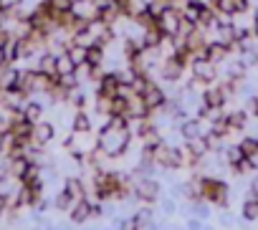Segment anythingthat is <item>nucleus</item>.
Instances as JSON below:
<instances>
[{
  "mask_svg": "<svg viewBox=\"0 0 258 230\" xmlns=\"http://www.w3.org/2000/svg\"><path fill=\"white\" fill-rule=\"evenodd\" d=\"M99 147L96 152L106 160H116L126 152L129 142H132V129H119V127H111L109 122L99 129V137H96Z\"/></svg>",
  "mask_w": 258,
  "mask_h": 230,
  "instance_id": "1",
  "label": "nucleus"
},
{
  "mask_svg": "<svg viewBox=\"0 0 258 230\" xmlns=\"http://www.w3.org/2000/svg\"><path fill=\"white\" fill-rule=\"evenodd\" d=\"M155 165H162L167 170H180V167H185V149L172 147L167 142H157L155 144Z\"/></svg>",
  "mask_w": 258,
  "mask_h": 230,
  "instance_id": "2",
  "label": "nucleus"
},
{
  "mask_svg": "<svg viewBox=\"0 0 258 230\" xmlns=\"http://www.w3.org/2000/svg\"><path fill=\"white\" fill-rule=\"evenodd\" d=\"M200 192H203V200L213 205H220V207L228 205V185L218 177H200Z\"/></svg>",
  "mask_w": 258,
  "mask_h": 230,
  "instance_id": "3",
  "label": "nucleus"
},
{
  "mask_svg": "<svg viewBox=\"0 0 258 230\" xmlns=\"http://www.w3.org/2000/svg\"><path fill=\"white\" fill-rule=\"evenodd\" d=\"M157 26L165 36H177L180 33V26H182V11L177 6H167L165 13L157 18Z\"/></svg>",
  "mask_w": 258,
  "mask_h": 230,
  "instance_id": "4",
  "label": "nucleus"
},
{
  "mask_svg": "<svg viewBox=\"0 0 258 230\" xmlns=\"http://www.w3.org/2000/svg\"><path fill=\"white\" fill-rule=\"evenodd\" d=\"M132 195H135L140 202L152 205V202H157V200H160V185H157L152 177H142V180H137V182H135Z\"/></svg>",
  "mask_w": 258,
  "mask_h": 230,
  "instance_id": "5",
  "label": "nucleus"
},
{
  "mask_svg": "<svg viewBox=\"0 0 258 230\" xmlns=\"http://www.w3.org/2000/svg\"><path fill=\"white\" fill-rule=\"evenodd\" d=\"M190 71H192V76L200 79L205 86H210V84L218 81V63H213V61H208V58H195V61L190 63Z\"/></svg>",
  "mask_w": 258,
  "mask_h": 230,
  "instance_id": "6",
  "label": "nucleus"
},
{
  "mask_svg": "<svg viewBox=\"0 0 258 230\" xmlns=\"http://www.w3.org/2000/svg\"><path fill=\"white\" fill-rule=\"evenodd\" d=\"M119 71H104V76L96 81V96H104V99H114L119 94Z\"/></svg>",
  "mask_w": 258,
  "mask_h": 230,
  "instance_id": "7",
  "label": "nucleus"
},
{
  "mask_svg": "<svg viewBox=\"0 0 258 230\" xmlns=\"http://www.w3.org/2000/svg\"><path fill=\"white\" fill-rule=\"evenodd\" d=\"M142 99H145V104H147L150 111H160V109L167 104L165 89H160V84H155V81H150V86L142 91Z\"/></svg>",
  "mask_w": 258,
  "mask_h": 230,
  "instance_id": "8",
  "label": "nucleus"
},
{
  "mask_svg": "<svg viewBox=\"0 0 258 230\" xmlns=\"http://www.w3.org/2000/svg\"><path fill=\"white\" fill-rule=\"evenodd\" d=\"M185 68H187V66H182L175 56H167V58H162V63H160V76H162L165 81L175 84V81H180V79H182Z\"/></svg>",
  "mask_w": 258,
  "mask_h": 230,
  "instance_id": "9",
  "label": "nucleus"
},
{
  "mask_svg": "<svg viewBox=\"0 0 258 230\" xmlns=\"http://www.w3.org/2000/svg\"><path fill=\"white\" fill-rule=\"evenodd\" d=\"M53 137H56V127H53L51 122H38V124H36V129H33V142H36V144L46 147Z\"/></svg>",
  "mask_w": 258,
  "mask_h": 230,
  "instance_id": "10",
  "label": "nucleus"
},
{
  "mask_svg": "<svg viewBox=\"0 0 258 230\" xmlns=\"http://www.w3.org/2000/svg\"><path fill=\"white\" fill-rule=\"evenodd\" d=\"M69 215H71V222H76V225L86 222V220L91 217V200H89V197L79 200V202L69 210Z\"/></svg>",
  "mask_w": 258,
  "mask_h": 230,
  "instance_id": "11",
  "label": "nucleus"
},
{
  "mask_svg": "<svg viewBox=\"0 0 258 230\" xmlns=\"http://www.w3.org/2000/svg\"><path fill=\"white\" fill-rule=\"evenodd\" d=\"M180 134L187 139H195V137H203V119L200 117H192V119H185L180 124Z\"/></svg>",
  "mask_w": 258,
  "mask_h": 230,
  "instance_id": "12",
  "label": "nucleus"
},
{
  "mask_svg": "<svg viewBox=\"0 0 258 230\" xmlns=\"http://www.w3.org/2000/svg\"><path fill=\"white\" fill-rule=\"evenodd\" d=\"M230 53H233V51H230L228 46H223L220 41H208V61L220 63V61H225Z\"/></svg>",
  "mask_w": 258,
  "mask_h": 230,
  "instance_id": "13",
  "label": "nucleus"
},
{
  "mask_svg": "<svg viewBox=\"0 0 258 230\" xmlns=\"http://www.w3.org/2000/svg\"><path fill=\"white\" fill-rule=\"evenodd\" d=\"M91 117L84 111V109H76V114H74V119H71V129L74 132H84V134H89L91 132Z\"/></svg>",
  "mask_w": 258,
  "mask_h": 230,
  "instance_id": "14",
  "label": "nucleus"
},
{
  "mask_svg": "<svg viewBox=\"0 0 258 230\" xmlns=\"http://www.w3.org/2000/svg\"><path fill=\"white\" fill-rule=\"evenodd\" d=\"M23 114H26V119H28V122L38 124V122H41V117H43V104H41V101H36V99H28V101H26V106H23Z\"/></svg>",
  "mask_w": 258,
  "mask_h": 230,
  "instance_id": "15",
  "label": "nucleus"
},
{
  "mask_svg": "<svg viewBox=\"0 0 258 230\" xmlns=\"http://www.w3.org/2000/svg\"><path fill=\"white\" fill-rule=\"evenodd\" d=\"M74 71H76L74 58H71L66 51H61V53H58V63H56V73H58V76H66V73H74Z\"/></svg>",
  "mask_w": 258,
  "mask_h": 230,
  "instance_id": "16",
  "label": "nucleus"
},
{
  "mask_svg": "<svg viewBox=\"0 0 258 230\" xmlns=\"http://www.w3.org/2000/svg\"><path fill=\"white\" fill-rule=\"evenodd\" d=\"M63 187L76 197V202L84 200V197H89V195H86V187H84V182H81L79 177H66V185H63Z\"/></svg>",
  "mask_w": 258,
  "mask_h": 230,
  "instance_id": "17",
  "label": "nucleus"
},
{
  "mask_svg": "<svg viewBox=\"0 0 258 230\" xmlns=\"http://www.w3.org/2000/svg\"><path fill=\"white\" fill-rule=\"evenodd\" d=\"M240 212H243V217H245L248 222L258 220V197L248 195V197H245V202H243V207H240Z\"/></svg>",
  "mask_w": 258,
  "mask_h": 230,
  "instance_id": "18",
  "label": "nucleus"
},
{
  "mask_svg": "<svg viewBox=\"0 0 258 230\" xmlns=\"http://www.w3.org/2000/svg\"><path fill=\"white\" fill-rule=\"evenodd\" d=\"M248 122V114L243 109H235V111H228V124H230V132H238L243 129Z\"/></svg>",
  "mask_w": 258,
  "mask_h": 230,
  "instance_id": "19",
  "label": "nucleus"
},
{
  "mask_svg": "<svg viewBox=\"0 0 258 230\" xmlns=\"http://www.w3.org/2000/svg\"><path fill=\"white\" fill-rule=\"evenodd\" d=\"M53 205H56L58 210H63V212H69V210H71V207L76 205V197H74V195H71V192H69V190L63 187V190H61V192L56 195V200H53Z\"/></svg>",
  "mask_w": 258,
  "mask_h": 230,
  "instance_id": "20",
  "label": "nucleus"
},
{
  "mask_svg": "<svg viewBox=\"0 0 258 230\" xmlns=\"http://www.w3.org/2000/svg\"><path fill=\"white\" fill-rule=\"evenodd\" d=\"M66 53L74 58V63H76V68H79V66L86 63V53H89V48H86V46H79V43H71V46L66 48Z\"/></svg>",
  "mask_w": 258,
  "mask_h": 230,
  "instance_id": "21",
  "label": "nucleus"
},
{
  "mask_svg": "<svg viewBox=\"0 0 258 230\" xmlns=\"http://www.w3.org/2000/svg\"><path fill=\"white\" fill-rule=\"evenodd\" d=\"M238 147L245 157H253V155H258V137H243L238 142Z\"/></svg>",
  "mask_w": 258,
  "mask_h": 230,
  "instance_id": "22",
  "label": "nucleus"
},
{
  "mask_svg": "<svg viewBox=\"0 0 258 230\" xmlns=\"http://www.w3.org/2000/svg\"><path fill=\"white\" fill-rule=\"evenodd\" d=\"M23 3H26V0H0V11H3V13H13Z\"/></svg>",
  "mask_w": 258,
  "mask_h": 230,
  "instance_id": "23",
  "label": "nucleus"
},
{
  "mask_svg": "<svg viewBox=\"0 0 258 230\" xmlns=\"http://www.w3.org/2000/svg\"><path fill=\"white\" fill-rule=\"evenodd\" d=\"M140 225H137V217L132 215V217H124L121 222H119V230H137Z\"/></svg>",
  "mask_w": 258,
  "mask_h": 230,
  "instance_id": "24",
  "label": "nucleus"
},
{
  "mask_svg": "<svg viewBox=\"0 0 258 230\" xmlns=\"http://www.w3.org/2000/svg\"><path fill=\"white\" fill-rule=\"evenodd\" d=\"M8 66H11V61H8L6 46H0V71H3V68H8Z\"/></svg>",
  "mask_w": 258,
  "mask_h": 230,
  "instance_id": "25",
  "label": "nucleus"
},
{
  "mask_svg": "<svg viewBox=\"0 0 258 230\" xmlns=\"http://www.w3.org/2000/svg\"><path fill=\"white\" fill-rule=\"evenodd\" d=\"M6 210H8V195H0V217L6 215Z\"/></svg>",
  "mask_w": 258,
  "mask_h": 230,
  "instance_id": "26",
  "label": "nucleus"
},
{
  "mask_svg": "<svg viewBox=\"0 0 258 230\" xmlns=\"http://www.w3.org/2000/svg\"><path fill=\"white\" fill-rule=\"evenodd\" d=\"M250 114L258 117V96H250Z\"/></svg>",
  "mask_w": 258,
  "mask_h": 230,
  "instance_id": "27",
  "label": "nucleus"
},
{
  "mask_svg": "<svg viewBox=\"0 0 258 230\" xmlns=\"http://www.w3.org/2000/svg\"><path fill=\"white\" fill-rule=\"evenodd\" d=\"M248 195H253V197H258V177H255V180L250 182V192H248Z\"/></svg>",
  "mask_w": 258,
  "mask_h": 230,
  "instance_id": "28",
  "label": "nucleus"
},
{
  "mask_svg": "<svg viewBox=\"0 0 258 230\" xmlns=\"http://www.w3.org/2000/svg\"><path fill=\"white\" fill-rule=\"evenodd\" d=\"M3 134H6V129H0V149H3Z\"/></svg>",
  "mask_w": 258,
  "mask_h": 230,
  "instance_id": "29",
  "label": "nucleus"
},
{
  "mask_svg": "<svg viewBox=\"0 0 258 230\" xmlns=\"http://www.w3.org/2000/svg\"><path fill=\"white\" fill-rule=\"evenodd\" d=\"M74 3H76V0H74Z\"/></svg>",
  "mask_w": 258,
  "mask_h": 230,
  "instance_id": "30",
  "label": "nucleus"
},
{
  "mask_svg": "<svg viewBox=\"0 0 258 230\" xmlns=\"http://www.w3.org/2000/svg\"><path fill=\"white\" fill-rule=\"evenodd\" d=\"M170 3H172V0H170Z\"/></svg>",
  "mask_w": 258,
  "mask_h": 230,
  "instance_id": "31",
  "label": "nucleus"
},
{
  "mask_svg": "<svg viewBox=\"0 0 258 230\" xmlns=\"http://www.w3.org/2000/svg\"><path fill=\"white\" fill-rule=\"evenodd\" d=\"M137 230H140V227H137Z\"/></svg>",
  "mask_w": 258,
  "mask_h": 230,
  "instance_id": "32",
  "label": "nucleus"
}]
</instances>
